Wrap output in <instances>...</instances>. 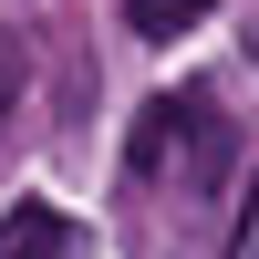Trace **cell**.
<instances>
[{
  "label": "cell",
  "instance_id": "cell-1",
  "mask_svg": "<svg viewBox=\"0 0 259 259\" xmlns=\"http://www.w3.org/2000/svg\"><path fill=\"white\" fill-rule=\"evenodd\" d=\"M124 156H135V177H177V197H207L228 177V156H239V124L218 114V94L187 83V94H156L135 114V145Z\"/></svg>",
  "mask_w": 259,
  "mask_h": 259
},
{
  "label": "cell",
  "instance_id": "cell-2",
  "mask_svg": "<svg viewBox=\"0 0 259 259\" xmlns=\"http://www.w3.org/2000/svg\"><path fill=\"white\" fill-rule=\"evenodd\" d=\"M83 228L62 218L52 197H11V218H0V259H73Z\"/></svg>",
  "mask_w": 259,
  "mask_h": 259
},
{
  "label": "cell",
  "instance_id": "cell-3",
  "mask_svg": "<svg viewBox=\"0 0 259 259\" xmlns=\"http://www.w3.org/2000/svg\"><path fill=\"white\" fill-rule=\"evenodd\" d=\"M207 11H218V0H124V31L135 41H177V31H197Z\"/></svg>",
  "mask_w": 259,
  "mask_h": 259
},
{
  "label": "cell",
  "instance_id": "cell-4",
  "mask_svg": "<svg viewBox=\"0 0 259 259\" xmlns=\"http://www.w3.org/2000/svg\"><path fill=\"white\" fill-rule=\"evenodd\" d=\"M21 83H31V41H21V31H0V124H11Z\"/></svg>",
  "mask_w": 259,
  "mask_h": 259
}]
</instances>
